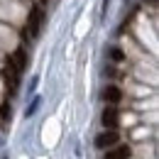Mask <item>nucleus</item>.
Instances as JSON below:
<instances>
[{"mask_svg": "<svg viewBox=\"0 0 159 159\" xmlns=\"http://www.w3.org/2000/svg\"><path fill=\"white\" fill-rule=\"evenodd\" d=\"M42 25H44V7L39 2L30 7V15H27V34L30 37H39Z\"/></svg>", "mask_w": 159, "mask_h": 159, "instance_id": "obj_1", "label": "nucleus"}, {"mask_svg": "<svg viewBox=\"0 0 159 159\" xmlns=\"http://www.w3.org/2000/svg\"><path fill=\"white\" fill-rule=\"evenodd\" d=\"M100 120H103V125H105L108 130H115V127L120 125V110L115 108V105H108V108L103 110Z\"/></svg>", "mask_w": 159, "mask_h": 159, "instance_id": "obj_2", "label": "nucleus"}, {"mask_svg": "<svg viewBox=\"0 0 159 159\" xmlns=\"http://www.w3.org/2000/svg\"><path fill=\"white\" fill-rule=\"evenodd\" d=\"M118 139H120V135L115 130H108V127H105V132H100L98 137H96V147H98V149H108V147L118 144Z\"/></svg>", "mask_w": 159, "mask_h": 159, "instance_id": "obj_3", "label": "nucleus"}, {"mask_svg": "<svg viewBox=\"0 0 159 159\" xmlns=\"http://www.w3.org/2000/svg\"><path fill=\"white\" fill-rule=\"evenodd\" d=\"M103 98H105V103H108V105H118L120 100H122V91H120L118 86H105Z\"/></svg>", "mask_w": 159, "mask_h": 159, "instance_id": "obj_4", "label": "nucleus"}, {"mask_svg": "<svg viewBox=\"0 0 159 159\" xmlns=\"http://www.w3.org/2000/svg\"><path fill=\"white\" fill-rule=\"evenodd\" d=\"M10 59H12L15 69H17L20 74L27 69V52H25V47H17V49H15V54H10Z\"/></svg>", "mask_w": 159, "mask_h": 159, "instance_id": "obj_5", "label": "nucleus"}, {"mask_svg": "<svg viewBox=\"0 0 159 159\" xmlns=\"http://www.w3.org/2000/svg\"><path fill=\"white\" fill-rule=\"evenodd\" d=\"M105 159H130V147H127V144H120V147H115V149L108 147Z\"/></svg>", "mask_w": 159, "mask_h": 159, "instance_id": "obj_6", "label": "nucleus"}, {"mask_svg": "<svg viewBox=\"0 0 159 159\" xmlns=\"http://www.w3.org/2000/svg\"><path fill=\"white\" fill-rule=\"evenodd\" d=\"M110 59H113V61H122V59H125V54H122V49H118V47H113V49H110Z\"/></svg>", "mask_w": 159, "mask_h": 159, "instance_id": "obj_7", "label": "nucleus"}, {"mask_svg": "<svg viewBox=\"0 0 159 159\" xmlns=\"http://www.w3.org/2000/svg\"><path fill=\"white\" fill-rule=\"evenodd\" d=\"M7 110H10V108H7V103H2V105H0V118H2V120L10 118V113H7Z\"/></svg>", "mask_w": 159, "mask_h": 159, "instance_id": "obj_8", "label": "nucleus"}, {"mask_svg": "<svg viewBox=\"0 0 159 159\" xmlns=\"http://www.w3.org/2000/svg\"><path fill=\"white\" fill-rule=\"evenodd\" d=\"M37 105H39V100H34V103H32V105H30V108H27V115H32V113H34V110H37Z\"/></svg>", "mask_w": 159, "mask_h": 159, "instance_id": "obj_9", "label": "nucleus"}, {"mask_svg": "<svg viewBox=\"0 0 159 159\" xmlns=\"http://www.w3.org/2000/svg\"><path fill=\"white\" fill-rule=\"evenodd\" d=\"M144 2H147V5H152V7L157 5V0H144Z\"/></svg>", "mask_w": 159, "mask_h": 159, "instance_id": "obj_10", "label": "nucleus"}, {"mask_svg": "<svg viewBox=\"0 0 159 159\" xmlns=\"http://www.w3.org/2000/svg\"><path fill=\"white\" fill-rule=\"evenodd\" d=\"M37 2H39V5H44V2H47V0H37Z\"/></svg>", "mask_w": 159, "mask_h": 159, "instance_id": "obj_11", "label": "nucleus"}]
</instances>
